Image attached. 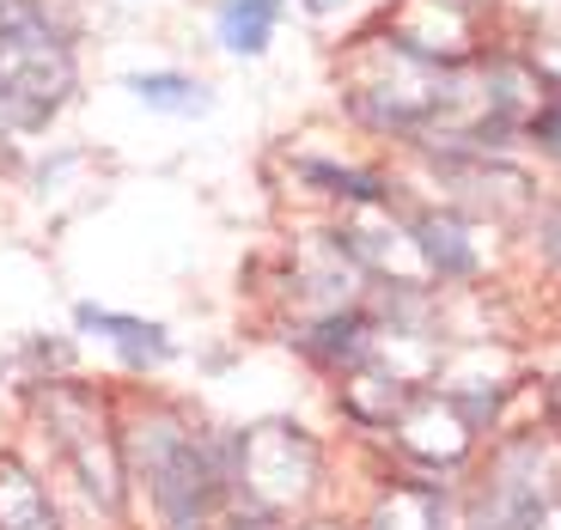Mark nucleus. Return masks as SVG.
I'll use <instances>...</instances> for the list:
<instances>
[{"label": "nucleus", "mask_w": 561, "mask_h": 530, "mask_svg": "<svg viewBox=\"0 0 561 530\" xmlns=\"http://www.w3.org/2000/svg\"><path fill=\"white\" fill-rule=\"evenodd\" d=\"M116 439L128 500H147L153 530H214L220 506L232 500L220 433H202L183 408L153 403L147 415H116Z\"/></svg>", "instance_id": "obj_1"}, {"label": "nucleus", "mask_w": 561, "mask_h": 530, "mask_svg": "<svg viewBox=\"0 0 561 530\" xmlns=\"http://www.w3.org/2000/svg\"><path fill=\"white\" fill-rule=\"evenodd\" d=\"M31 408L49 439V458L61 475H73V488L99 512L123 518L128 512V475H123V439H116V408L104 391L73 384V378H31Z\"/></svg>", "instance_id": "obj_2"}, {"label": "nucleus", "mask_w": 561, "mask_h": 530, "mask_svg": "<svg viewBox=\"0 0 561 530\" xmlns=\"http://www.w3.org/2000/svg\"><path fill=\"white\" fill-rule=\"evenodd\" d=\"M220 463H226V488L239 506H256L268 518H287L318 494L323 451L318 439L294 427V420H256V427L220 433Z\"/></svg>", "instance_id": "obj_3"}, {"label": "nucleus", "mask_w": 561, "mask_h": 530, "mask_svg": "<svg viewBox=\"0 0 561 530\" xmlns=\"http://www.w3.org/2000/svg\"><path fill=\"white\" fill-rule=\"evenodd\" d=\"M73 335L104 342L128 378H153V372H165V366L178 360V335H171L159 318L116 311V306H99V299H80V306H73Z\"/></svg>", "instance_id": "obj_4"}, {"label": "nucleus", "mask_w": 561, "mask_h": 530, "mask_svg": "<svg viewBox=\"0 0 561 530\" xmlns=\"http://www.w3.org/2000/svg\"><path fill=\"white\" fill-rule=\"evenodd\" d=\"M409 244H415V263L421 275L446 280V287H470L482 280V251H477V232L451 214H421L409 220Z\"/></svg>", "instance_id": "obj_5"}, {"label": "nucleus", "mask_w": 561, "mask_h": 530, "mask_svg": "<svg viewBox=\"0 0 561 530\" xmlns=\"http://www.w3.org/2000/svg\"><path fill=\"white\" fill-rule=\"evenodd\" d=\"M373 348H379V318H366L360 306H330L306 335H299V354H306L311 366H323V372H336V378L354 372V366H366Z\"/></svg>", "instance_id": "obj_6"}, {"label": "nucleus", "mask_w": 561, "mask_h": 530, "mask_svg": "<svg viewBox=\"0 0 561 530\" xmlns=\"http://www.w3.org/2000/svg\"><path fill=\"white\" fill-rule=\"evenodd\" d=\"M280 19H287V0H214V43L232 61H263L275 49Z\"/></svg>", "instance_id": "obj_7"}, {"label": "nucleus", "mask_w": 561, "mask_h": 530, "mask_svg": "<svg viewBox=\"0 0 561 530\" xmlns=\"http://www.w3.org/2000/svg\"><path fill=\"white\" fill-rule=\"evenodd\" d=\"M128 99L147 104L153 116H178V123H196V116L214 111V85L202 73H183V68H135L123 73Z\"/></svg>", "instance_id": "obj_8"}, {"label": "nucleus", "mask_w": 561, "mask_h": 530, "mask_svg": "<svg viewBox=\"0 0 561 530\" xmlns=\"http://www.w3.org/2000/svg\"><path fill=\"white\" fill-rule=\"evenodd\" d=\"M0 530H68L49 482L13 451H0Z\"/></svg>", "instance_id": "obj_9"}, {"label": "nucleus", "mask_w": 561, "mask_h": 530, "mask_svg": "<svg viewBox=\"0 0 561 530\" xmlns=\"http://www.w3.org/2000/svg\"><path fill=\"white\" fill-rule=\"evenodd\" d=\"M373 530H458V518L446 512L434 482H403V488H391V500L373 512Z\"/></svg>", "instance_id": "obj_10"}, {"label": "nucleus", "mask_w": 561, "mask_h": 530, "mask_svg": "<svg viewBox=\"0 0 561 530\" xmlns=\"http://www.w3.org/2000/svg\"><path fill=\"white\" fill-rule=\"evenodd\" d=\"M294 171L311 189H323V196H336V201H354V208H385L391 201V183L379 171H354V165H336V159H299Z\"/></svg>", "instance_id": "obj_11"}, {"label": "nucleus", "mask_w": 561, "mask_h": 530, "mask_svg": "<svg viewBox=\"0 0 561 530\" xmlns=\"http://www.w3.org/2000/svg\"><path fill=\"white\" fill-rule=\"evenodd\" d=\"M25 360L37 366L31 378H68L73 372V335H31Z\"/></svg>", "instance_id": "obj_12"}, {"label": "nucleus", "mask_w": 561, "mask_h": 530, "mask_svg": "<svg viewBox=\"0 0 561 530\" xmlns=\"http://www.w3.org/2000/svg\"><path fill=\"white\" fill-rule=\"evenodd\" d=\"M525 135L537 140V153L561 159V92H556V99H543L531 116H525Z\"/></svg>", "instance_id": "obj_13"}, {"label": "nucleus", "mask_w": 561, "mask_h": 530, "mask_svg": "<svg viewBox=\"0 0 561 530\" xmlns=\"http://www.w3.org/2000/svg\"><path fill=\"white\" fill-rule=\"evenodd\" d=\"M537 251H543L549 263H561V208L537 214Z\"/></svg>", "instance_id": "obj_14"}, {"label": "nucleus", "mask_w": 561, "mask_h": 530, "mask_svg": "<svg viewBox=\"0 0 561 530\" xmlns=\"http://www.w3.org/2000/svg\"><path fill=\"white\" fill-rule=\"evenodd\" d=\"M220 530H287L280 518H268V512H256V506H239V512L226 518Z\"/></svg>", "instance_id": "obj_15"}, {"label": "nucleus", "mask_w": 561, "mask_h": 530, "mask_svg": "<svg viewBox=\"0 0 561 530\" xmlns=\"http://www.w3.org/2000/svg\"><path fill=\"white\" fill-rule=\"evenodd\" d=\"M299 7H306L311 19H336L342 7H348V0H299Z\"/></svg>", "instance_id": "obj_16"}, {"label": "nucleus", "mask_w": 561, "mask_h": 530, "mask_svg": "<svg viewBox=\"0 0 561 530\" xmlns=\"http://www.w3.org/2000/svg\"><path fill=\"white\" fill-rule=\"evenodd\" d=\"M0 384H7V366H0Z\"/></svg>", "instance_id": "obj_17"}, {"label": "nucleus", "mask_w": 561, "mask_h": 530, "mask_svg": "<svg viewBox=\"0 0 561 530\" xmlns=\"http://www.w3.org/2000/svg\"><path fill=\"white\" fill-rule=\"evenodd\" d=\"M306 530H323V525H306Z\"/></svg>", "instance_id": "obj_18"}]
</instances>
